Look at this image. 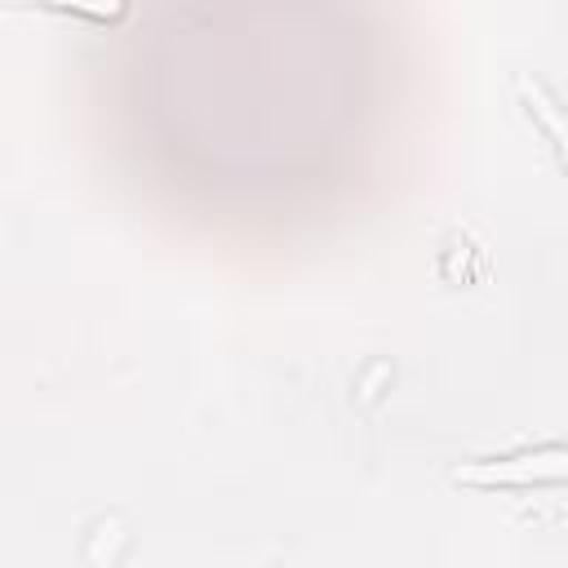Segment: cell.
Returning <instances> with one entry per match:
<instances>
[{"label":"cell","instance_id":"1","mask_svg":"<svg viewBox=\"0 0 568 568\" xmlns=\"http://www.w3.org/2000/svg\"><path fill=\"white\" fill-rule=\"evenodd\" d=\"M462 484L479 488H532V484H564L568 479V439H546L515 448L506 457H479L453 470Z\"/></svg>","mask_w":568,"mask_h":568},{"label":"cell","instance_id":"2","mask_svg":"<svg viewBox=\"0 0 568 568\" xmlns=\"http://www.w3.org/2000/svg\"><path fill=\"white\" fill-rule=\"evenodd\" d=\"M524 84V98H528V106L537 111V120H541V129L550 133V142H555V151H559V160H564V169H568V111L541 89V84H528V80H519Z\"/></svg>","mask_w":568,"mask_h":568}]
</instances>
